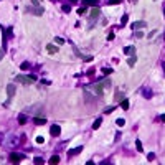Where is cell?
I'll return each mask as SVG.
<instances>
[{"instance_id":"1","label":"cell","mask_w":165,"mask_h":165,"mask_svg":"<svg viewBox=\"0 0 165 165\" xmlns=\"http://www.w3.org/2000/svg\"><path fill=\"white\" fill-rule=\"evenodd\" d=\"M109 86H111V81H109V79H106V81H102V83H96L94 86H92V89H94V94L102 96L104 88H109Z\"/></svg>"},{"instance_id":"2","label":"cell","mask_w":165,"mask_h":165,"mask_svg":"<svg viewBox=\"0 0 165 165\" xmlns=\"http://www.w3.org/2000/svg\"><path fill=\"white\" fill-rule=\"evenodd\" d=\"M99 15H101V10H99L97 7H94L91 12H89V23L92 25V23H94V20L99 18Z\"/></svg>"},{"instance_id":"3","label":"cell","mask_w":165,"mask_h":165,"mask_svg":"<svg viewBox=\"0 0 165 165\" xmlns=\"http://www.w3.org/2000/svg\"><path fill=\"white\" fill-rule=\"evenodd\" d=\"M25 12L33 13V15H38V17H40V15H43V12H45V10H43L41 7H35V8H30V7H28V8H25Z\"/></svg>"},{"instance_id":"4","label":"cell","mask_w":165,"mask_h":165,"mask_svg":"<svg viewBox=\"0 0 165 165\" xmlns=\"http://www.w3.org/2000/svg\"><path fill=\"white\" fill-rule=\"evenodd\" d=\"M17 83H21V84H30V83H33V81L30 79V76H23V74H18V76H17Z\"/></svg>"},{"instance_id":"5","label":"cell","mask_w":165,"mask_h":165,"mask_svg":"<svg viewBox=\"0 0 165 165\" xmlns=\"http://www.w3.org/2000/svg\"><path fill=\"white\" fill-rule=\"evenodd\" d=\"M7 92H8V101L5 102V106H8L10 99L13 97V94H15V86H13V84H8V86H7Z\"/></svg>"},{"instance_id":"6","label":"cell","mask_w":165,"mask_h":165,"mask_svg":"<svg viewBox=\"0 0 165 165\" xmlns=\"http://www.w3.org/2000/svg\"><path fill=\"white\" fill-rule=\"evenodd\" d=\"M50 134H51L53 137H58V135L61 134V127H60V126H56V124H53L51 129H50Z\"/></svg>"},{"instance_id":"7","label":"cell","mask_w":165,"mask_h":165,"mask_svg":"<svg viewBox=\"0 0 165 165\" xmlns=\"http://www.w3.org/2000/svg\"><path fill=\"white\" fill-rule=\"evenodd\" d=\"M83 150V145H78L76 149H71V150H68V157H74V155H78L79 152Z\"/></svg>"},{"instance_id":"8","label":"cell","mask_w":165,"mask_h":165,"mask_svg":"<svg viewBox=\"0 0 165 165\" xmlns=\"http://www.w3.org/2000/svg\"><path fill=\"white\" fill-rule=\"evenodd\" d=\"M131 26H132L134 30H142L144 26H147V23H145V21H142V20H140V21H134V23H132Z\"/></svg>"},{"instance_id":"9","label":"cell","mask_w":165,"mask_h":165,"mask_svg":"<svg viewBox=\"0 0 165 165\" xmlns=\"http://www.w3.org/2000/svg\"><path fill=\"white\" fill-rule=\"evenodd\" d=\"M124 53H126L127 56H132V55H135V46L129 45V46H126V48H124Z\"/></svg>"},{"instance_id":"10","label":"cell","mask_w":165,"mask_h":165,"mask_svg":"<svg viewBox=\"0 0 165 165\" xmlns=\"http://www.w3.org/2000/svg\"><path fill=\"white\" fill-rule=\"evenodd\" d=\"M21 159H23V155H20V154H12L10 155V162L12 163H18Z\"/></svg>"},{"instance_id":"11","label":"cell","mask_w":165,"mask_h":165,"mask_svg":"<svg viewBox=\"0 0 165 165\" xmlns=\"http://www.w3.org/2000/svg\"><path fill=\"white\" fill-rule=\"evenodd\" d=\"M97 3H99V0H84L83 2V7H97Z\"/></svg>"},{"instance_id":"12","label":"cell","mask_w":165,"mask_h":165,"mask_svg":"<svg viewBox=\"0 0 165 165\" xmlns=\"http://www.w3.org/2000/svg\"><path fill=\"white\" fill-rule=\"evenodd\" d=\"M46 51L50 53V55H56V53H58V46H55V45H46Z\"/></svg>"},{"instance_id":"13","label":"cell","mask_w":165,"mask_h":165,"mask_svg":"<svg viewBox=\"0 0 165 165\" xmlns=\"http://www.w3.org/2000/svg\"><path fill=\"white\" fill-rule=\"evenodd\" d=\"M35 124H37V126H43V124H46V119L41 117V116H38V117H35Z\"/></svg>"},{"instance_id":"14","label":"cell","mask_w":165,"mask_h":165,"mask_svg":"<svg viewBox=\"0 0 165 165\" xmlns=\"http://www.w3.org/2000/svg\"><path fill=\"white\" fill-rule=\"evenodd\" d=\"M48 163H51V165H55V163H60V157L58 155H53V157L48 160Z\"/></svg>"},{"instance_id":"15","label":"cell","mask_w":165,"mask_h":165,"mask_svg":"<svg viewBox=\"0 0 165 165\" xmlns=\"http://www.w3.org/2000/svg\"><path fill=\"white\" fill-rule=\"evenodd\" d=\"M135 61H137V56H135V55H132V56L127 60V64H129V66H134V64H135Z\"/></svg>"},{"instance_id":"16","label":"cell","mask_w":165,"mask_h":165,"mask_svg":"<svg viewBox=\"0 0 165 165\" xmlns=\"http://www.w3.org/2000/svg\"><path fill=\"white\" fill-rule=\"evenodd\" d=\"M121 107H122L124 111L129 109V101H127V99H122V101H121Z\"/></svg>"},{"instance_id":"17","label":"cell","mask_w":165,"mask_h":165,"mask_svg":"<svg viewBox=\"0 0 165 165\" xmlns=\"http://www.w3.org/2000/svg\"><path fill=\"white\" fill-rule=\"evenodd\" d=\"M101 122H102V119H96L94 124H92V129H94V131H96V129H99L101 127Z\"/></svg>"},{"instance_id":"18","label":"cell","mask_w":165,"mask_h":165,"mask_svg":"<svg viewBox=\"0 0 165 165\" xmlns=\"http://www.w3.org/2000/svg\"><path fill=\"white\" fill-rule=\"evenodd\" d=\"M18 122H20V124H26V116H25V114H20V116H18Z\"/></svg>"},{"instance_id":"19","label":"cell","mask_w":165,"mask_h":165,"mask_svg":"<svg viewBox=\"0 0 165 165\" xmlns=\"http://www.w3.org/2000/svg\"><path fill=\"white\" fill-rule=\"evenodd\" d=\"M20 68L23 69V71H26V69H30V63H28V61H23V63H21V66H20Z\"/></svg>"},{"instance_id":"20","label":"cell","mask_w":165,"mask_h":165,"mask_svg":"<svg viewBox=\"0 0 165 165\" xmlns=\"http://www.w3.org/2000/svg\"><path fill=\"white\" fill-rule=\"evenodd\" d=\"M55 43H56V45H63V43H64V40L61 38V37H56V38H55Z\"/></svg>"},{"instance_id":"21","label":"cell","mask_w":165,"mask_h":165,"mask_svg":"<svg viewBox=\"0 0 165 165\" xmlns=\"http://www.w3.org/2000/svg\"><path fill=\"white\" fill-rule=\"evenodd\" d=\"M119 3H121V0H109L107 5H119Z\"/></svg>"},{"instance_id":"22","label":"cell","mask_w":165,"mask_h":165,"mask_svg":"<svg viewBox=\"0 0 165 165\" xmlns=\"http://www.w3.org/2000/svg\"><path fill=\"white\" fill-rule=\"evenodd\" d=\"M135 145H137V150H139V152H142V150H144V149H142V144H140V140H139V139L135 140Z\"/></svg>"},{"instance_id":"23","label":"cell","mask_w":165,"mask_h":165,"mask_svg":"<svg viewBox=\"0 0 165 165\" xmlns=\"http://www.w3.org/2000/svg\"><path fill=\"white\" fill-rule=\"evenodd\" d=\"M127 20H129V17H127V15H122V20H121V25L124 26V25L127 23Z\"/></svg>"},{"instance_id":"24","label":"cell","mask_w":165,"mask_h":165,"mask_svg":"<svg viewBox=\"0 0 165 165\" xmlns=\"http://www.w3.org/2000/svg\"><path fill=\"white\" fill-rule=\"evenodd\" d=\"M61 10L68 13V12H71V5H63V7H61Z\"/></svg>"},{"instance_id":"25","label":"cell","mask_w":165,"mask_h":165,"mask_svg":"<svg viewBox=\"0 0 165 165\" xmlns=\"http://www.w3.org/2000/svg\"><path fill=\"white\" fill-rule=\"evenodd\" d=\"M12 35H13V28L8 26V28H7V37H12Z\"/></svg>"},{"instance_id":"26","label":"cell","mask_w":165,"mask_h":165,"mask_svg":"<svg viewBox=\"0 0 165 165\" xmlns=\"http://www.w3.org/2000/svg\"><path fill=\"white\" fill-rule=\"evenodd\" d=\"M102 73H104V74H111L112 69H111V68H102Z\"/></svg>"},{"instance_id":"27","label":"cell","mask_w":165,"mask_h":165,"mask_svg":"<svg viewBox=\"0 0 165 165\" xmlns=\"http://www.w3.org/2000/svg\"><path fill=\"white\" fill-rule=\"evenodd\" d=\"M37 144H45V139H43L41 135H38V137H37Z\"/></svg>"},{"instance_id":"28","label":"cell","mask_w":165,"mask_h":165,"mask_svg":"<svg viewBox=\"0 0 165 165\" xmlns=\"http://www.w3.org/2000/svg\"><path fill=\"white\" fill-rule=\"evenodd\" d=\"M33 162L37 163V165H40V163H43V159H41V157H37V159L33 160Z\"/></svg>"},{"instance_id":"29","label":"cell","mask_w":165,"mask_h":165,"mask_svg":"<svg viewBox=\"0 0 165 165\" xmlns=\"http://www.w3.org/2000/svg\"><path fill=\"white\" fill-rule=\"evenodd\" d=\"M116 122H117V126H124V124H126V121H124V119H117Z\"/></svg>"},{"instance_id":"30","label":"cell","mask_w":165,"mask_h":165,"mask_svg":"<svg viewBox=\"0 0 165 165\" xmlns=\"http://www.w3.org/2000/svg\"><path fill=\"white\" fill-rule=\"evenodd\" d=\"M83 13H86V8H84V7H81V8L78 10V15H83Z\"/></svg>"},{"instance_id":"31","label":"cell","mask_w":165,"mask_h":165,"mask_svg":"<svg viewBox=\"0 0 165 165\" xmlns=\"http://www.w3.org/2000/svg\"><path fill=\"white\" fill-rule=\"evenodd\" d=\"M135 37H137V38H142V37H144V33H142L140 30H137V32H135Z\"/></svg>"},{"instance_id":"32","label":"cell","mask_w":165,"mask_h":165,"mask_svg":"<svg viewBox=\"0 0 165 165\" xmlns=\"http://www.w3.org/2000/svg\"><path fill=\"white\" fill-rule=\"evenodd\" d=\"M32 5H35V7H40V0H32Z\"/></svg>"},{"instance_id":"33","label":"cell","mask_w":165,"mask_h":165,"mask_svg":"<svg viewBox=\"0 0 165 165\" xmlns=\"http://www.w3.org/2000/svg\"><path fill=\"white\" fill-rule=\"evenodd\" d=\"M144 96H145V97H152V92H150V91H145Z\"/></svg>"},{"instance_id":"34","label":"cell","mask_w":165,"mask_h":165,"mask_svg":"<svg viewBox=\"0 0 165 165\" xmlns=\"http://www.w3.org/2000/svg\"><path fill=\"white\" fill-rule=\"evenodd\" d=\"M107 40H109V41H111V40H114V33H112V32L107 35Z\"/></svg>"},{"instance_id":"35","label":"cell","mask_w":165,"mask_h":165,"mask_svg":"<svg viewBox=\"0 0 165 165\" xmlns=\"http://www.w3.org/2000/svg\"><path fill=\"white\" fill-rule=\"evenodd\" d=\"M147 159H149V160H154V159H155V154H149V157H147Z\"/></svg>"},{"instance_id":"36","label":"cell","mask_w":165,"mask_h":165,"mask_svg":"<svg viewBox=\"0 0 165 165\" xmlns=\"http://www.w3.org/2000/svg\"><path fill=\"white\" fill-rule=\"evenodd\" d=\"M121 97H122V94H121V92H117V94H116V101H119Z\"/></svg>"},{"instance_id":"37","label":"cell","mask_w":165,"mask_h":165,"mask_svg":"<svg viewBox=\"0 0 165 165\" xmlns=\"http://www.w3.org/2000/svg\"><path fill=\"white\" fill-rule=\"evenodd\" d=\"M159 119H160V121H162V122H165V114H162V116H160Z\"/></svg>"},{"instance_id":"38","label":"cell","mask_w":165,"mask_h":165,"mask_svg":"<svg viewBox=\"0 0 165 165\" xmlns=\"http://www.w3.org/2000/svg\"><path fill=\"white\" fill-rule=\"evenodd\" d=\"M3 55H5V53H3V51H2V53H0V60H2V58H3Z\"/></svg>"},{"instance_id":"39","label":"cell","mask_w":165,"mask_h":165,"mask_svg":"<svg viewBox=\"0 0 165 165\" xmlns=\"http://www.w3.org/2000/svg\"><path fill=\"white\" fill-rule=\"evenodd\" d=\"M53 2H56V0H53Z\"/></svg>"}]
</instances>
